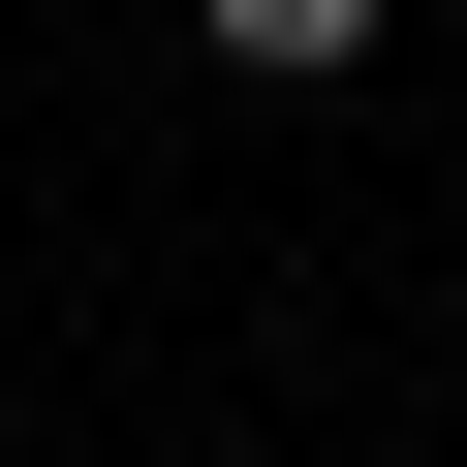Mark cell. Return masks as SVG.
Wrapping results in <instances>:
<instances>
[{"label": "cell", "instance_id": "6da1fadb", "mask_svg": "<svg viewBox=\"0 0 467 467\" xmlns=\"http://www.w3.org/2000/svg\"><path fill=\"white\" fill-rule=\"evenodd\" d=\"M187 32H218V63H250V94H343V63L405 32V0H187Z\"/></svg>", "mask_w": 467, "mask_h": 467}, {"label": "cell", "instance_id": "7a4b0ae2", "mask_svg": "<svg viewBox=\"0 0 467 467\" xmlns=\"http://www.w3.org/2000/svg\"><path fill=\"white\" fill-rule=\"evenodd\" d=\"M436 32H467V0H436Z\"/></svg>", "mask_w": 467, "mask_h": 467}]
</instances>
